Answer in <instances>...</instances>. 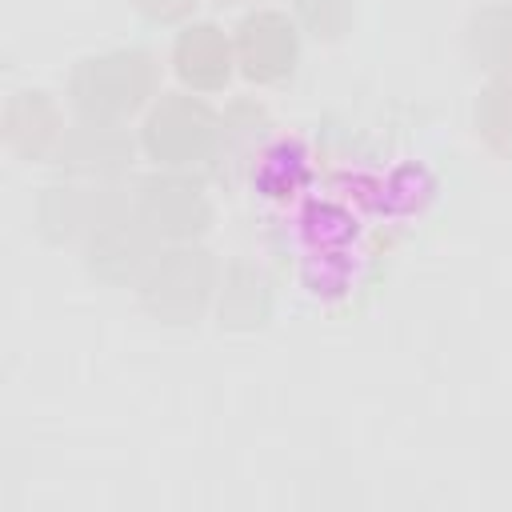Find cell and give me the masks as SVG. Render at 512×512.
<instances>
[{"instance_id":"277c9868","label":"cell","mask_w":512,"mask_h":512,"mask_svg":"<svg viewBox=\"0 0 512 512\" xmlns=\"http://www.w3.org/2000/svg\"><path fill=\"white\" fill-rule=\"evenodd\" d=\"M84 268L104 280V284H136L144 276V268L156 256V236L152 228L136 216L132 196L116 192L108 200V208L92 220V228L84 232Z\"/></svg>"},{"instance_id":"52a82bcc","label":"cell","mask_w":512,"mask_h":512,"mask_svg":"<svg viewBox=\"0 0 512 512\" xmlns=\"http://www.w3.org/2000/svg\"><path fill=\"white\" fill-rule=\"evenodd\" d=\"M56 156H60V168L76 180L116 184L136 160V140L124 132V124L80 120L64 132V144Z\"/></svg>"},{"instance_id":"9c48e42d","label":"cell","mask_w":512,"mask_h":512,"mask_svg":"<svg viewBox=\"0 0 512 512\" xmlns=\"http://www.w3.org/2000/svg\"><path fill=\"white\" fill-rule=\"evenodd\" d=\"M116 184H96V180H56L40 192L36 200V224L44 240L64 244V240H84L92 220L108 208L116 196Z\"/></svg>"},{"instance_id":"7a4b0ae2","label":"cell","mask_w":512,"mask_h":512,"mask_svg":"<svg viewBox=\"0 0 512 512\" xmlns=\"http://www.w3.org/2000/svg\"><path fill=\"white\" fill-rule=\"evenodd\" d=\"M220 272L224 268L204 244H168L152 256V264L136 280V292L148 316L164 324H196L208 312V304H216Z\"/></svg>"},{"instance_id":"6da1fadb","label":"cell","mask_w":512,"mask_h":512,"mask_svg":"<svg viewBox=\"0 0 512 512\" xmlns=\"http://www.w3.org/2000/svg\"><path fill=\"white\" fill-rule=\"evenodd\" d=\"M160 64L148 48H104L80 56L68 72V104L80 120L124 124L160 96Z\"/></svg>"},{"instance_id":"8992f818","label":"cell","mask_w":512,"mask_h":512,"mask_svg":"<svg viewBox=\"0 0 512 512\" xmlns=\"http://www.w3.org/2000/svg\"><path fill=\"white\" fill-rule=\"evenodd\" d=\"M300 24L280 8H252L240 16L232 44H236V72L248 84H284L300 64Z\"/></svg>"},{"instance_id":"8fae6325","label":"cell","mask_w":512,"mask_h":512,"mask_svg":"<svg viewBox=\"0 0 512 512\" xmlns=\"http://www.w3.org/2000/svg\"><path fill=\"white\" fill-rule=\"evenodd\" d=\"M272 312V284L256 264L232 260L220 272V288H216V316L220 328H260Z\"/></svg>"},{"instance_id":"e0dca14e","label":"cell","mask_w":512,"mask_h":512,"mask_svg":"<svg viewBox=\"0 0 512 512\" xmlns=\"http://www.w3.org/2000/svg\"><path fill=\"white\" fill-rule=\"evenodd\" d=\"M212 4H220V8H248V4H256V0H212Z\"/></svg>"},{"instance_id":"3957f363","label":"cell","mask_w":512,"mask_h":512,"mask_svg":"<svg viewBox=\"0 0 512 512\" xmlns=\"http://www.w3.org/2000/svg\"><path fill=\"white\" fill-rule=\"evenodd\" d=\"M220 148V112L200 92H160L140 124V152L156 168H204Z\"/></svg>"},{"instance_id":"4fadbf2b","label":"cell","mask_w":512,"mask_h":512,"mask_svg":"<svg viewBox=\"0 0 512 512\" xmlns=\"http://www.w3.org/2000/svg\"><path fill=\"white\" fill-rule=\"evenodd\" d=\"M472 124H476V136L484 140V148L512 160V68L492 72V80L480 88Z\"/></svg>"},{"instance_id":"9a60e30c","label":"cell","mask_w":512,"mask_h":512,"mask_svg":"<svg viewBox=\"0 0 512 512\" xmlns=\"http://www.w3.org/2000/svg\"><path fill=\"white\" fill-rule=\"evenodd\" d=\"M292 20L300 24V32L332 44L348 36L356 20V4L352 0H292Z\"/></svg>"},{"instance_id":"30bf717a","label":"cell","mask_w":512,"mask_h":512,"mask_svg":"<svg viewBox=\"0 0 512 512\" xmlns=\"http://www.w3.org/2000/svg\"><path fill=\"white\" fill-rule=\"evenodd\" d=\"M64 132L68 128L60 104L40 88H24L4 104V140L24 160H44L60 152Z\"/></svg>"},{"instance_id":"2e32d148","label":"cell","mask_w":512,"mask_h":512,"mask_svg":"<svg viewBox=\"0 0 512 512\" xmlns=\"http://www.w3.org/2000/svg\"><path fill=\"white\" fill-rule=\"evenodd\" d=\"M196 4H200V0H128V8H132L144 24H160V28H168V24H188L192 12H196Z\"/></svg>"},{"instance_id":"5bb4252c","label":"cell","mask_w":512,"mask_h":512,"mask_svg":"<svg viewBox=\"0 0 512 512\" xmlns=\"http://www.w3.org/2000/svg\"><path fill=\"white\" fill-rule=\"evenodd\" d=\"M468 60L484 72L512 68V8H480L464 32Z\"/></svg>"},{"instance_id":"7c38bea8","label":"cell","mask_w":512,"mask_h":512,"mask_svg":"<svg viewBox=\"0 0 512 512\" xmlns=\"http://www.w3.org/2000/svg\"><path fill=\"white\" fill-rule=\"evenodd\" d=\"M268 128H272V120H268L264 104H256V100L228 104L220 112V148H216V160L212 164L216 168H232V164L252 160L264 148Z\"/></svg>"},{"instance_id":"5b68a950","label":"cell","mask_w":512,"mask_h":512,"mask_svg":"<svg viewBox=\"0 0 512 512\" xmlns=\"http://www.w3.org/2000/svg\"><path fill=\"white\" fill-rule=\"evenodd\" d=\"M132 208L152 228V236L168 244L200 240L212 224L208 188L184 168H160L148 180H140L132 192Z\"/></svg>"},{"instance_id":"ba28073f","label":"cell","mask_w":512,"mask_h":512,"mask_svg":"<svg viewBox=\"0 0 512 512\" xmlns=\"http://www.w3.org/2000/svg\"><path fill=\"white\" fill-rule=\"evenodd\" d=\"M172 72L188 92H220L236 72V44L212 20H188L172 40Z\"/></svg>"}]
</instances>
